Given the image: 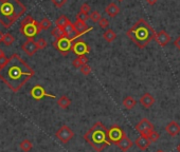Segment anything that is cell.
Returning <instances> with one entry per match:
<instances>
[{"label": "cell", "mask_w": 180, "mask_h": 152, "mask_svg": "<svg viewBox=\"0 0 180 152\" xmlns=\"http://www.w3.org/2000/svg\"><path fill=\"white\" fill-rule=\"evenodd\" d=\"M35 72L18 54H13L3 67L0 68V79L13 92H18Z\"/></svg>", "instance_id": "1"}, {"label": "cell", "mask_w": 180, "mask_h": 152, "mask_svg": "<svg viewBox=\"0 0 180 152\" xmlns=\"http://www.w3.org/2000/svg\"><path fill=\"white\" fill-rule=\"evenodd\" d=\"M26 11V7L19 0H0V23L5 29H9Z\"/></svg>", "instance_id": "2"}, {"label": "cell", "mask_w": 180, "mask_h": 152, "mask_svg": "<svg viewBox=\"0 0 180 152\" xmlns=\"http://www.w3.org/2000/svg\"><path fill=\"white\" fill-rule=\"evenodd\" d=\"M126 35L134 41L136 46L143 49L148 45L149 41L154 39L156 33L144 19H140L131 30L126 32Z\"/></svg>", "instance_id": "3"}, {"label": "cell", "mask_w": 180, "mask_h": 152, "mask_svg": "<svg viewBox=\"0 0 180 152\" xmlns=\"http://www.w3.org/2000/svg\"><path fill=\"white\" fill-rule=\"evenodd\" d=\"M84 140L92 147L96 152L103 151L110 145L107 139V128L102 123H95L84 134Z\"/></svg>", "instance_id": "4"}, {"label": "cell", "mask_w": 180, "mask_h": 152, "mask_svg": "<svg viewBox=\"0 0 180 152\" xmlns=\"http://www.w3.org/2000/svg\"><path fill=\"white\" fill-rule=\"evenodd\" d=\"M19 31H20V33L24 36V37L33 38L37 34H39L41 30L39 27L38 21L33 19L31 15H28L27 17H24L23 20H21Z\"/></svg>", "instance_id": "5"}, {"label": "cell", "mask_w": 180, "mask_h": 152, "mask_svg": "<svg viewBox=\"0 0 180 152\" xmlns=\"http://www.w3.org/2000/svg\"><path fill=\"white\" fill-rule=\"evenodd\" d=\"M92 30V27H90L88 31H86L84 33H80V34H75L72 37H67V36H63V37L59 38V39H55V41L53 42V47L57 51L59 52L60 55L63 56H67L69 52L71 51V47L73 45V42L75 41L77 38H80L81 36H83L84 34H86L87 32H89Z\"/></svg>", "instance_id": "6"}, {"label": "cell", "mask_w": 180, "mask_h": 152, "mask_svg": "<svg viewBox=\"0 0 180 152\" xmlns=\"http://www.w3.org/2000/svg\"><path fill=\"white\" fill-rule=\"evenodd\" d=\"M135 129L141 134V136L148 137L149 134L154 131L155 126L153 123H151V121L147 120V118H143V120H141L139 123L135 126Z\"/></svg>", "instance_id": "7"}, {"label": "cell", "mask_w": 180, "mask_h": 152, "mask_svg": "<svg viewBox=\"0 0 180 152\" xmlns=\"http://www.w3.org/2000/svg\"><path fill=\"white\" fill-rule=\"evenodd\" d=\"M124 135H125V132L118 125H113L109 129H107V139L110 142V144H115L116 145Z\"/></svg>", "instance_id": "8"}, {"label": "cell", "mask_w": 180, "mask_h": 152, "mask_svg": "<svg viewBox=\"0 0 180 152\" xmlns=\"http://www.w3.org/2000/svg\"><path fill=\"white\" fill-rule=\"evenodd\" d=\"M71 51L73 52L76 56H83L91 52L90 47L85 42L84 40H80L77 39L73 42V45L71 47Z\"/></svg>", "instance_id": "9"}, {"label": "cell", "mask_w": 180, "mask_h": 152, "mask_svg": "<svg viewBox=\"0 0 180 152\" xmlns=\"http://www.w3.org/2000/svg\"><path fill=\"white\" fill-rule=\"evenodd\" d=\"M55 136H56L57 139H59L62 143L66 144V143H68L70 140L73 139L74 133H73V131H72V130L69 128L67 125H63L56 131V133H55Z\"/></svg>", "instance_id": "10"}, {"label": "cell", "mask_w": 180, "mask_h": 152, "mask_svg": "<svg viewBox=\"0 0 180 152\" xmlns=\"http://www.w3.org/2000/svg\"><path fill=\"white\" fill-rule=\"evenodd\" d=\"M30 94L31 96L36 101H40L43 99L44 97H50V98H55V95L53 94H50V93H47L46 90L41 87L40 85H36L35 87H33L31 91H30Z\"/></svg>", "instance_id": "11"}, {"label": "cell", "mask_w": 180, "mask_h": 152, "mask_svg": "<svg viewBox=\"0 0 180 152\" xmlns=\"http://www.w3.org/2000/svg\"><path fill=\"white\" fill-rule=\"evenodd\" d=\"M21 49H23V51L28 55V56H33V55L38 51L37 48H36V45H35V40L33 39V38H28L27 41H24L23 43Z\"/></svg>", "instance_id": "12"}, {"label": "cell", "mask_w": 180, "mask_h": 152, "mask_svg": "<svg viewBox=\"0 0 180 152\" xmlns=\"http://www.w3.org/2000/svg\"><path fill=\"white\" fill-rule=\"evenodd\" d=\"M155 39H156L157 43L160 47H165L168 42H171V35L168 34L167 31H160L156 33V36H155Z\"/></svg>", "instance_id": "13"}, {"label": "cell", "mask_w": 180, "mask_h": 152, "mask_svg": "<svg viewBox=\"0 0 180 152\" xmlns=\"http://www.w3.org/2000/svg\"><path fill=\"white\" fill-rule=\"evenodd\" d=\"M117 145V147L120 149L121 151H123V152H126V151H128L129 149H131L132 147V145H134V143L131 142V139H128L127 137V135L125 134L124 135L122 139L119 140V142L116 144Z\"/></svg>", "instance_id": "14"}, {"label": "cell", "mask_w": 180, "mask_h": 152, "mask_svg": "<svg viewBox=\"0 0 180 152\" xmlns=\"http://www.w3.org/2000/svg\"><path fill=\"white\" fill-rule=\"evenodd\" d=\"M155 97L152 94H149V93H145V94H143L142 96H141V98H140V101H139V103L142 105V106L144 108H146V109H148V108H151V107H153L154 106V104H155Z\"/></svg>", "instance_id": "15"}, {"label": "cell", "mask_w": 180, "mask_h": 152, "mask_svg": "<svg viewBox=\"0 0 180 152\" xmlns=\"http://www.w3.org/2000/svg\"><path fill=\"white\" fill-rule=\"evenodd\" d=\"M165 131L167 132L171 136H177L180 133V125L177 121H171L165 127Z\"/></svg>", "instance_id": "16"}, {"label": "cell", "mask_w": 180, "mask_h": 152, "mask_svg": "<svg viewBox=\"0 0 180 152\" xmlns=\"http://www.w3.org/2000/svg\"><path fill=\"white\" fill-rule=\"evenodd\" d=\"M105 12H106V14L109 17H116V16L120 13V7H119L115 2H110V3L105 7Z\"/></svg>", "instance_id": "17"}, {"label": "cell", "mask_w": 180, "mask_h": 152, "mask_svg": "<svg viewBox=\"0 0 180 152\" xmlns=\"http://www.w3.org/2000/svg\"><path fill=\"white\" fill-rule=\"evenodd\" d=\"M136 146H137L138 148L140 149V150H146L149 146H151V142H149V140L147 137H144V136H139L137 140H136Z\"/></svg>", "instance_id": "18"}, {"label": "cell", "mask_w": 180, "mask_h": 152, "mask_svg": "<svg viewBox=\"0 0 180 152\" xmlns=\"http://www.w3.org/2000/svg\"><path fill=\"white\" fill-rule=\"evenodd\" d=\"M73 27H74V31H75V34H80V33H84L86 31H88V30L90 29V27H87V24L86 22L82 20H79V19H76L75 22L73 23Z\"/></svg>", "instance_id": "19"}, {"label": "cell", "mask_w": 180, "mask_h": 152, "mask_svg": "<svg viewBox=\"0 0 180 152\" xmlns=\"http://www.w3.org/2000/svg\"><path fill=\"white\" fill-rule=\"evenodd\" d=\"M122 104H123V106L125 107L126 109L131 110L132 108H135V106L137 105V101H136V99L132 97V96H126V97L123 99Z\"/></svg>", "instance_id": "20"}, {"label": "cell", "mask_w": 180, "mask_h": 152, "mask_svg": "<svg viewBox=\"0 0 180 152\" xmlns=\"http://www.w3.org/2000/svg\"><path fill=\"white\" fill-rule=\"evenodd\" d=\"M103 38L107 41V42H112V41H115L116 38H117V34H116V32L113 31V30L107 29L106 31L104 32Z\"/></svg>", "instance_id": "21"}, {"label": "cell", "mask_w": 180, "mask_h": 152, "mask_svg": "<svg viewBox=\"0 0 180 152\" xmlns=\"http://www.w3.org/2000/svg\"><path fill=\"white\" fill-rule=\"evenodd\" d=\"M57 105H59L60 108H63V109H67L71 105V99L67 97L66 95H63L57 99Z\"/></svg>", "instance_id": "22"}, {"label": "cell", "mask_w": 180, "mask_h": 152, "mask_svg": "<svg viewBox=\"0 0 180 152\" xmlns=\"http://www.w3.org/2000/svg\"><path fill=\"white\" fill-rule=\"evenodd\" d=\"M70 22V20L66 17L65 15H60L59 18L55 20V26L56 27H59V29H63L65 26H67V24Z\"/></svg>", "instance_id": "23"}, {"label": "cell", "mask_w": 180, "mask_h": 152, "mask_svg": "<svg viewBox=\"0 0 180 152\" xmlns=\"http://www.w3.org/2000/svg\"><path fill=\"white\" fill-rule=\"evenodd\" d=\"M63 32H64V36H67V37H70L72 34H74L75 31H74V27H73V23L69 22L67 26H65L63 27Z\"/></svg>", "instance_id": "24"}, {"label": "cell", "mask_w": 180, "mask_h": 152, "mask_svg": "<svg viewBox=\"0 0 180 152\" xmlns=\"http://www.w3.org/2000/svg\"><path fill=\"white\" fill-rule=\"evenodd\" d=\"M14 41H15V38H14V36L11 35L10 33H5V34H3V37H2V42H3L7 47L12 46L14 43Z\"/></svg>", "instance_id": "25"}, {"label": "cell", "mask_w": 180, "mask_h": 152, "mask_svg": "<svg viewBox=\"0 0 180 152\" xmlns=\"http://www.w3.org/2000/svg\"><path fill=\"white\" fill-rule=\"evenodd\" d=\"M32 147H33V145H32V143L30 142L29 140H23V142L20 143V148H21V150L24 151V152L31 151Z\"/></svg>", "instance_id": "26"}, {"label": "cell", "mask_w": 180, "mask_h": 152, "mask_svg": "<svg viewBox=\"0 0 180 152\" xmlns=\"http://www.w3.org/2000/svg\"><path fill=\"white\" fill-rule=\"evenodd\" d=\"M38 23H39L40 30H48V29H50V27H52V22L50 21V19H48V18L41 19V20Z\"/></svg>", "instance_id": "27"}, {"label": "cell", "mask_w": 180, "mask_h": 152, "mask_svg": "<svg viewBox=\"0 0 180 152\" xmlns=\"http://www.w3.org/2000/svg\"><path fill=\"white\" fill-rule=\"evenodd\" d=\"M102 18V15L100 14V12H98V11H91V12L89 13V19L92 22H99V20Z\"/></svg>", "instance_id": "28"}, {"label": "cell", "mask_w": 180, "mask_h": 152, "mask_svg": "<svg viewBox=\"0 0 180 152\" xmlns=\"http://www.w3.org/2000/svg\"><path fill=\"white\" fill-rule=\"evenodd\" d=\"M35 45H36V48H37V50H43V49L47 48L48 42H47V40L44 39V38H39L38 40L35 41Z\"/></svg>", "instance_id": "29"}, {"label": "cell", "mask_w": 180, "mask_h": 152, "mask_svg": "<svg viewBox=\"0 0 180 152\" xmlns=\"http://www.w3.org/2000/svg\"><path fill=\"white\" fill-rule=\"evenodd\" d=\"M51 34L53 37H55V39H59V38L63 37L64 36V32H63V29H59V27H55L53 30H52Z\"/></svg>", "instance_id": "30"}, {"label": "cell", "mask_w": 180, "mask_h": 152, "mask_svg": "<svg viewBox=\"0 0 180 152\" xmlns=\"http://www.w3.org/2000/svg\"><path fill=\"white\" fill-rule=\"evenodd\" d=\"M80 69H81L82 74H84L85 76H88L91 73V67H90L89 65H88V63H86V65H83Z\"/></svg>", "instance_id": "31"}, {"label": "cell", "mask_w": 180, "mask_h": 152, "mask_svg": "<svg viewBox=\"0 0 180 152\" xmlns=\"http://www.w3.org/2000/svg\"><path fill=\"white\" fill-rule=\"evenodd\" d=\"M98 23H99V27H101V29H108V27H109V21H108L107 18H103V17H102L99 20Z\"/></svg>", "instance_id": "32"}, {"label": "cell", "mask_w": 180, "mask_h": 152, "mask_svg": "<svg viewBox=\"0 0 180 152\" xmlns=\"http://www.w3.org/2000/svg\"><path fill=\"white\" fill-rule=\"evenodd\" d=\"M147 139L149 140V142H151V143H155L160 139V134L156 131H153L151 134H149V136L147 137Z\"/></svg>", "instance_id": "33"}, {"label": "cell", "mask_w": 180, "mask_h": 152, "mask_svg": "<svg viewBox=\"0 0 180 152\" xmlns=\"http://www.w3.org/2000/svg\"><path fill=\"white\" fill-rule=\"evenodd\" d=\"M80 12L84 14H89L91 12V7L88 3H83L80 7Z\"/></svg>", "instance_id": "34"}, {"label": "cell", "mask_w": 180, "mask_h": 152, "mask_svg": "<svg viewBox=\"0 0 180 152\" xmlns=\"http://www.w3.org/2000/svg\"><path fill=\"white\" fill-rule=\"evenodd\" d=\"M76 19H79V20H82V21H84V22H86V21L89 19V14H84V13L80 12L76 15Z\"/></svg>", "instance_id": "35"}, {"label": "cell", "mask_w": 180, "mask_h": 152, "mask_svg": "<svg viewBox=\"0 0 180 152\" xmlns=\"http://www.w3.org/2000/svg\"><path fill=\"white\" fill-rule=\"evenodd\" d=\"M52 2L56 7H63L66 4L67 0H52Z\"/></svg>", "instance_id": "36"}, {"label": "cell", "mask_w": 180, "mask_h": 152, "mask_svg": "<svg viewBox=\"0 0 180 152\" xmlns=\"http://www.w3.org/2000/svg\"><path fill=\"white\" fill-rule=\"evenodd\" d=\"M72 65H73V67L74 68H81L82 67V61H81V59H80V57L77 56L75 59L72 61Z\"/></svg>", "instance_id": "37"}, {"label": "cell", "mask_w": 180, "mask_h": 152, "mask_svg": "<svg viewBox=\"0 0 180 152\" xmlns=\"http://www.w3.org/2000/svg\"><path fill=\"white\" fill-rule=\"evenodd\" d=\"M174 46H175L176 48L180 51V36H179L178 38H177V39H176L175 41H174Z\"/></svg>", "instance_id": "38"}, {"label": "cell", "mask_w": 180, "mask_h": 152, "mask_svg": "<svg viewBox=\"0 0 180 152\" xmlns=\"http://www.w3.org/2000/svg\"><path fill=\"white\" fill-rule=\"evenodd\" d=\"M158 0H146V2H147V4L149 5H155L157 3Z\"/></svg>", "instance_id": "39"}, {"label": "cell", "mask_w": 180, "mask_h": 152, "mask_svg": "<svg viewBox=\"0 0 180 152\" xmlns=\"http://www.w3.org/2000/svg\"><path fill=\"white\" fill-rule=\"evenodd\" d=\"M3 57H7V56H5V53L3 52V50L0 49V59L3 58Z\"/></svg>", "instance_id": "40"}, {"label": "cell", "mask_w": 180, "mask_h": 152, "mask_svg": "<svg viewBox=\"0 0 180 152\" xmlns=\"http://www.w3.org/2000/svg\"><path fill=\"white\" fill-rule=\"evenodd\" d=\"M2 37H3V33L0 31V43L2 42Z\"/></svg>", "instance_id": "41"}, {"label": "cell", "mask_w": 180, "mask_h": 152, "mask_svg": "<svg viewBox=\"0 0 180 152\" xmlns=\"http://www.w3.org/2000/svg\"><path fill=\"white\" fill-rule=\"evenodd\" d=\"M177 151H178V152H180V144H179L178 146H177Z\"/></svg>", "instance_id": "42"}, {"label": "cell", "mask_w": 180, "mask_h": 152, "mask_svg": "<svg viewBox=\"0 0 180 152\" xmlns=\"http://www.w3.org/2000/svg\"><path fill=\"white\" fill-rule=\"evenodd\" d=\"M156 152H164V151H163V150H161V149H159V150H157Z\"/></svg>", "instance_id": "43"}, {"label": "cell", "mask_w": 180, "mask_h": 152, "mask_svg": "<svg viewBox=\"0 0 180 152\" xmlns=\"http://www.w3.org/2000/svg\"><path fill=\"white\" fill-rule=\"evenodd\" d=\"M118 1H120V2H122V1H124V0H118Z\"/></svg>", "instance_id": "44"}]
</instances>
